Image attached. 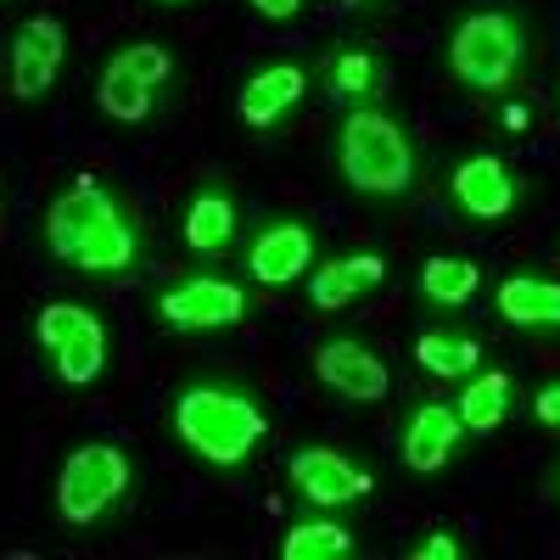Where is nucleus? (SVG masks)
<instances>
[{
  "instance_id": "bb28decb",
  "label": "nucleus",
  "mask_w": 560,
  "mask_h": 560,
  "mask_svg": "<svg viewBox=\"0 0 560 560\" xmlns=\"http://www.w3.org/2000/svg\"><path fill=\"white\" fill-rule=\"evenodd\" d=\"M158 7H185V0H158Z\"/></svg>"
},
{
  "instance_id": "6e6552de",
  "label": "nucleus",
  "mask_w": 560,
  "mask_h": 560,
  "mask_svg": "<svg viewBox=\"0 0 560 560\" xmlns=\"http://www.w3.org/2000/svg\"><path fill=\"white\" fill-rule=\"evenodd\" d=\"M158 314L174 331H213V325H236L247 314V298H242V287H230V280L197 275V280H185V287H168L158 298Z\"/></svg>"
},
{
  "instance_id": "9d476101",
  "label": "nucleus",
  "mask_w": 560,
  "mask_h": 560,
  "mask_svg": "<svg viewBox=\"0 0 560 560\" xmlns=\"http://www.w3.org/2000/svg\"><path fill=\"white\" fill-rule=\"evenodd\" d=\"M314 370H319V382L348 404H376L387 393V364L353 337H331L314 353Z\"/></svg>"
},
{
  "instance_id": "9b49d317",
  "label": "nucleus",
  "mask_w": 560,
  "mask_h": 560,
  "mask_svg": "<svg viewBox=\"0 0 560 560\" xmlns=\"http://www.w3.org/2000/svg\"><path fill=\"white\" fill-rule=\"evenodd\" d=\"M287 477L314 504H353V499L370 493V471L353 465V459H342L337 448H298L292 465H287Z\"/></svg>"
},
{
  "instance_id": "f3484780",
  "label": "nucleus",
  "mask_w": 560,
  "mask_h": 560,
  "mask_svg": "<svg viewBox=\"0 0 560 560\" xmlns=\"http://www.w3.org/2000/svg\"><path fill=\"white\" fill-rule=\"evenodd\" d=\"M499 314L510 325H560V287L538 275H516L499 287Z\"/></svg>"
},
{
  "instance_id": "2eb2a0df",
  "label": "nucleus",
  "mask_w": 560,
  "mask_h": 560,
  "mask_svg": "<svg viewBox=\"0 0 560 560\" xmlns=\"http://www.w3.org/2000/svg\"><path fill=\"white\" fill-rule=\"evenodd\" d=\"M454 443H459V415L448 404H427V409H415L409 432H404V465L409 471H443Z\"/></svg>"
},
{
  "instance_id": "f8f14e48",
  "label": "nucleus",
  "mask_w": 560,
  "mask_h": 560,
  "mask_svg": "<svg viewBox=\"0 0 560 560\" xmlns=\"http://www.w3.org/2000/svg\"><path fill=\"white\" fill-rule=\"evenodd\" d=\"M454 197L471 219H504L516 208V179H510V168L499 158L482 152V158H465L454 168Z\"/></svg>"
},
{
  "instance_id": "f03ea898",
  "label": "nucleus",
  "mask_w": 560,
  "mask_h": 560,
  "mask_svg": "<svg viewBox=\"0 0 560 560\" xmlns=\"http://www.w3.org/2000/svg\"><path fill=\"white\" fill-rule=\"evenodd\" d=\"M174 432L185 438V448H197L208 465H242L258 438L269 432L253 398L224 393V387H185L174 404Z\"/></svg>"
},
{
  "instance_id": "dca6fc26",
  "label": "nucleus",
  "mask_w": 560,
  "mask_h": 560,
  "mask_svg": "<svg viewBox=\"0 0 560 560\" xmlns=\"http://www.w3.org/2000/svg\"><path fill=\"white\" fill-rule=\"evenodd\" d=\"M303 84H308V79H303L298 62H275V68L253 73L247 90H242V118H247L253 129L280 124V113H292V107L303 102Z\"/></svg>"
},
{
  "instance_id": "6ab92c4d",
  "label": "nucleus",
  "mask_w": 560,
  "mask_h": 560,
  "mask_svg": "<svg viewBox=\"0 0 560 560\" xmlns=\"http://www.w3.org/2000/svg\"><path fill=\"white\" fill-rule=\"evenodd\" d=\"M504 409H510V376H499V370H493V376H477L471 387H465L459 393V427L465 432H493L499 427V420H504Z\"/></svg>"
},
{
  "instance_id": "20e7f679",
  "label": "nucleus",
  "mask_w": 560,
  "mask_h": 560,
  "mask_svg": "<svg viewBox=\"0 0 560 560\" xmlns=\"http://www.w3.org/2000/svg\"><path fill=\"white\" fill-rule=\"evenodd\" d=\"M448 68L471 90H504L522 68V23L504 12L465 18L448 39Z\"/></svg>"
},
{
  "instance_id": "1a4fd4ad",
  "label": "nucleus",
  "mask_w": 560,
  "mask_h": 560,
  "mask_svg": "<svg viewBox=\"0 0 560 560\" xmlns=\"http://www.w3.org/2000/svg\"><path fill=\"white\" fill-rule=\"evenodd\" d=\"M62 51H68V34L57 18H28L18 34H12V90L23 102H39L51 90L57 68H62Z\"/></svg>"
},
{
  "instance_id": "7ed1b4c3",
  "label": "nucleus",
  "mask_w": 560,
  "mask_h": 560,
  "mask_svg": "<svg viewBox=\"0 0 560 560\" xmlns=\"http://www.w3.org/2000/svg\"><path fill=\"white\" fill-rule=\"evenodd\" d=\"M337 163H342L348 185H359V191H370V197H398L404 185H409V174H415L409 135L387 113H370V107H359L342 124Z\"/></svg>"
},
{
  "instance_id": "0eeeda50",
  "label": "nucleus",
  "mask_w": 560,
  "mask_h": 560,
  "mask_svg": "<svg viewBox=\"0 0 560 560\" xmlns=\"http://www.w3.org/2000/svg\"><path fill=\"white\" fill-rule=\"evenodd\" d=\"M168 73H174V57L163 51V45H124V51L107 57L102 84H96L102 113L118 118V124H140L152 113V96H158V84Z\"/></svg>"
},
{
  "instance_id": "5701e85b",
  "label": "nucleus",
  "mask_w": 560,
  "mask_h": 560,
  "mask_svg": "<svg viewBox=\"0 0 560 560\" xmlns=\"http://www.w3.org/2000/svg\"><path fill=\"white\" fill-rule=\"evenodd\" d=\"M376 73H382V68L370 62L364 51H342V57H337V68H331V79H337L342 96H364V90L376 84Z\"/></svg>"
},
{
  "instance_id": "f257e3e1",
  "label": "nucleus",
  "mask_w": 560,
  "mask_h": 560,
  "mask_svg": "<svg viewBox=\"0 0 560 560\" xmlns=\"http://www.w3.org/2000/svg\"><path fill=\"white\" fill-rule=\"evenodd\" d=\"M45 242H51V253L62 264H73L84 275H118L140 253L129 213L118 208V197L102 179H79L51 202V213H45Z\"/></svg>"
},
{
  "instance_id": "423d86ee",
  "label": "nucleus",
  "mask_w": 560,
  "mask_h": 560,
  "mask_svg": "<svg viewBox=\"0 0 560 560\" xmlns=\"http://www.w3.org/2000/svg\"><path fill=\"white\" fill-rule=\"evenodd\" d=\"M124 488H129V459H124V448H113V443H84V448L68 454L62 477H57V510H62L73 527H84V522H96L102 510H113Z\"/></svg>"
},
{
  "instance_id": "4be33fe9",
  "label": "nucleus",
  "mask_w": 560,
  "mask_h": 560,
  "mask_svg": "<svg viewBox=\"0 0 560 560\" xmlns=\"http://www.w3.org/2000/svg\"><path fill=\"white\" fill-rule=\"evenodd\" d=\"M482 287V269L465 264V258H432L427 269H420V292H427L432 303H465Z\"/></svg>"
},
{
  "instance_id": "ddd939ff",
  "label": "nucleus",
  "mask_w": 560,
  "mask_h": 560,
  "mask_svg": "<svg viewBox=\"0 0 560 560\" xmlns=\"http://www.w3.org/2000/svg\"><path fill=\"white\" fill-rule=\"evenodd\" d=\"M247 264H253V275L264 280V287H287V280H298L308 264H314V236L303 224H269L264 236L253 242V253H247Z\"/></svg>"
},
{
  "instance_id": "b1692460",
  "label": "nucleus",
  "mask_w": 560,
  "mask_h": 560,
  "mask_svg": "<svg viewBox=\"0 0 560 560\" xmlns=\"http://www.w3.org/2000/svg\"><path fill=\"white\" fill-rule=\"evenodd\" d=\"M415 560H459V538H448V533H432L427 544H415Z\"/></svg>"
},
{
  "instance_id": "aec40b11",
  "label": "nucleus",
  "mask_w": 560,
  "mask_h": 560,
  "mask_svg": "<svg viewBox=\"0 0 560 560\" xmlns=\"http://www.w3.org/2000/svg\"><path fill=\"white\" fill-rule=\"evenodd\" d=\"M280 555L287 560H342V555H353V538L337 522H298L280 538Z\"/></svg>"
},
{
  "instance_id": "a211bd4d",
  "label": "nucleus",
  "mask_w": 560,
  "mask_h": 560,
  "mask_svg": "<svg viewBox=\"0 0 560 560\" xmlns=\"http://www.w3.org/2000/svg\"><path fill=\"white\" fill-rule=\"evenodd\" d=\"M230 236H236V208H230V197L224 191L191 197V208H185V242H191V253H219Z\"/></svg>"
},
{
  "instance_id": "393cba45",
  "label": "nucleus",
  "mask_w": 560,
  "mask_h": 560,
  "mask_svg": "<svg viewBox=\"0 0 560 560\" xmlns=\"http://www.w3.org/2000/svg\"><path fill=\"white\" fill-rule=\"evenodd\" d=\"M533 409H538V420H544V427H560V382H555V387H544Z\"/></svg>"
},
{
  "instance_id": "4468645a",
  "label": "nucleus",
  "mask_w": 560,
  "mask_h": 560,
  "mask_svg": "<svg viewBox=\"0 0 560 560\" xmlns=\"http://www.w3.org/2000/svg\"><path fill=\"white\" fill-rule=\"evenodd\" d=\"M382 280H387V264H382L376 253H348V258H337V264L314 269L308 298H314V308H348L353 298L376 292Z\"/></svg>"
},
{
  "instance_id": "a878e982",
  "label": "nucleus",
  "mask_w": 560,
  "mask_h": 560,
  "mask_svg": "<svg viewBox=\"0 0 560 560\" xmlns=\"http://www.w3.org/2000/svg\"><path fill=\"white\" fill-rule=\"evenodd\" d=\"M253 7H258L264 18H275V23H287V18H298L303 0H253Z\"/></svg>"
},
{
  "instance_id": "39448f33",
  "label": "nucleus",
  "mask_w": 560,
  "mask_h": 560,
  "mask_svg": "<svg viewBox=\"0 0 560 560\" xmlns=\"http://www.w3.org/2000/svg\"><path fill=\"white\" fill-rule=\"evenodd\" d=\"M34 337L68 387H90L107 370V325L84 303H45L34 319Z\"/></svg>"
},
{
  "instance_id": "412c9836",
  "label": "nucleus",
  "mask_w": 560,
  "mask_h": 560,
  "mask_svg": "<svg viewBox=\"0 0 560 560\" xmlns=\"http://www.w3.org/2000/svg\"><path fill=\"white\" fill-rule=\"evenodd\" d=\"M415 359L432 370V376H471L477 370V359H482V348L471 342V337H448V331H427L415 342Z\"/></svg>"
}]
</instances>
